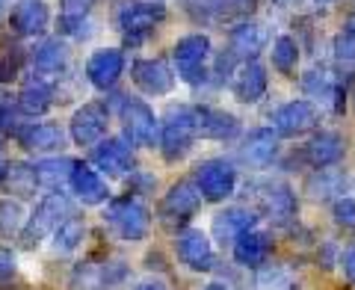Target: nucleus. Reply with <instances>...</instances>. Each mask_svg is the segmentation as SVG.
<instances>
[{"label": "nucleus", "mask_w": 355, "mask_h": 290, "mask_svg": "<svg viewBox=\"0 0 355 290\" xmlns=\"http://www.w3.org/2000/svg\"><path fill=\"white\" fill-rule=\"evenodd\" d=\"M104 222L125 243H139V240H146L151 231V210L142 205L139 196H121L107 205Z\"/></svg>", "instance_id": "f257e3e1"}, {"label": "nucleus", "mask_w": 355, "mask_h": 290, "mask_svg": "<svg viewBox=\"0 0 355 290\" xmlns=\"http://www.w3.org/2000/svg\"><path fill=\"white\" fill-rule=\"evenodd\" d=\"M69 216H74V202L71 198L65 193H48L36 205V210L27 216L24 231H21V240H24L27 246H39V243L48 240Z\"/></svg>", "instance_id": "f03ea898"}, {"label": "nucleus", "mask_w": 355, "mask_h": 290, "mask_svg": "<svg viewBox=\"0 0 355 290\" xmlns=\"http://www.w3.org/2000/svg\"><path fill=\"white\" fill-rule=\"evenodd\" d=\"M198 137L196 130V110L193 107H169L160 121V151L169 163L187 157Z\"/></svg>", "instance_id": "7ed1b4c3"}, {"label": "nucleus", "mask_w": 355, "mask_h": 290, "mask_svg": "<svg viewBox=\"0 0 355 290\" xmlns=\"http://www.w3.org/2000/svg\"><path fill=\"white\" fill-rule=\"evenodd\" d=\"M172 60L178 77L184 83H202L207 77V60H210V39L205 33H190V36H181L172 48Z\"/></svg>", "instance_id": "20e7f679"}, {"label": "nucleus", "mask_w": 355, "mask_h": 290, "mask_svg": "<svg viewBox=\"0 0 355 290\" xmlns=\"http://www.w3.org/2000/svg\"><path fill=\"white\" fill-rule=\"evenodd\" d=\"M119 116H121V128H125V139L130 145L148 148V145L157 142L160 121L146 101H139V98H125L119 107Z\"/></svg>", "instance_id": "39448f33"}, {"label": "nucleus", "mask_w": 355, "mask_h": 290, "mask_svg": "<svg viewBox=\"0 0 355 290\" xmlns=\"http://www.w3.org/2000/svg\"><path fill=\"white\" fill-rule=\"evenodd\" d=\"M193 184L198 187V193H202L205 202H225V198H231L237 189V169H234V163L225 160V157L205 160L196 169Z\"/></svg>", "instance_id": "423d86ee"}, {"label": "nucleus", "mask_w": 355, "mask_h": 290, "mask_svg": "<svg viewBox=\"0 0 355 290\" xmlns=\"http://www.w3.org/2000/svg\"><path fill=\"white\" fill-rule=\"evenodd\" d=\"M163 18H166L163 3H154V0L151 3H146V0H128V3L119 6L116 24L125 33L128 42H142Z\"/></svg>", "instance_id": "0eeeda50"}, {"label": "nucleus", "mask_w": 355, "mask_h": 290, "mask_svg": "<svg viewBox=\"0 0 355 290\" xmlns=\"http://www.w3.org/2000/svg\"><path fill=\"white\" fill-rule=\"evenodd\" d=\"M258 189V210H261V216L263 219H270L272 225H291V222L296 219V193L291 187H287L284 181H270V184H258L254 187Z\"/></svg>", "instance_id": "6e6552de"}, {"label": "nucleus", "mask_w": 355, "mask_h": 290, "mask_svg": "<svg viewBox=\"0 0 355 290\" xmlns=\"http://www.w3.org/2000/svg\"><path fill=\"white\" fill-rule=\"evenodd\" d=\"M178 258L184 266H190L193 273H210L216 266V252H214V240L210 234L202 228H184L178 231L175 240Z\"/></svg>", "instance_id": "1a4fd4ad"}, {"label": "nucleus", "mask_w": 355, "mask_h": 290, "mask_svg": "<svg viewBox=\"0 0 355 290\" xmlns=\"http://www.w3.org/2000/svg\"><path fill=\"white\" fill-rule=\"evenodd\" d=\"M202 202L205 198L193 181H178L169 187V193L163 196L160 216L166 225H184V222H190L198 210H202Z\"/></svg>", "instance_id": "9d476101"}, {"label": "nucleus", "mask_w": 355, "mask_h": 290, "mask_svg": "<svg viewBox=\"0 0 355 290\" xmlns=\"http://www.w3.org/2000/svg\"><path fill=\"white\" fill-rule=\"evenodd\" d=\"M110 128V110L104 104H83L74 110V116L69 121V133L74 145H83V148H92L107 137Z\"/></svg>", "instance_id": "9b49d317"}, {"label": "nucleus", "mask_w": 355, "mask_h": 290, "mask_svg": "<svg viewBox=\"0 0 355 290\" xmlns=\"http://www.w3.org/2000/svg\"><path fill=\"white\" fill-rule=\"evenodd\" d=\"M18 145L27 148L33 154H57L65 148V130L57 125V121H30V125H21L15 130Z\"/></svg>", "instance_id": "f8f14e48"}, {"label": "nucleus", "mask_w": 355, "mask_h": 290, "mask_svg": "<svg viewBox=\"0 0 355 290\" xmlns=\"http://www.w3.org/2000/svg\"><path fill=\"white\" fill-rule=\"evenodd\" d=\"M317 107L311 101H287L282 104L279 110L272 113V130L279 133V137H302V133L314 130L317 128Z\"/></svg>", "instance_id": "ddd939ff"}, {"label": "nucleus", "mask_w": 355, "mask_h": 290, "mask_svg": "<svg viewBox=\"0 0 355 290\" xmlns=\"http://www.w3.org/2000/svg\"><path fill=\"white\" fill-rule=\"evenodd\" d=\"M92 163L104 175L133 172V145L125 137H104L98 145H92Z\"/></svg>", "instance_id": "4468645a"}, {"label": "nucleus", "mask_w": 355, "mask_h": 290, "mask_svg": "<svg viewBox=\"0 0 355 290\" xmlns=\"http://www.w3.org/2000/svg\"><path fill=\"white\" fill-rule=\"evenodd\" d=\"M121 74H125V53L119 48H98L86 60V80L101 92L113 89Z\"/></svg>", "instance_id": "2eb2a0df"}, {"label": "nucleus", "mask_w": 355, "mask_h": 290, "mask_svg": "<svg viewBox=\"0 0 355 290\" xmlns=\"http://www.w3.org/2000/svg\"><path fill=\"white\" fill-rule=\"evenodd\" d=\"M130 77H133V83H137L146 95H154V98H160V95H169L172 89H175V71L169 69V62L166 60H137L130 65Z\"/></svg>", "instance_id": "dca6fc26"}, {"label": "nucleus", "mask_w": 355, "mask_h": 290, "mask_svg": "<svg viewBox=\"0 0 355 290\" xmlns=\"http://www.w3.org/2000/svg\"><path fill=\"white\" fill-rule=\"evenodd\" d=\"M51 24L48 0H15L9 9V27L18 36H42Z\"/></svg>", "instance_id": "f3484780"}, {"label": "nucleus", "mask_w": 355, "mask_h": 290, "mask_svg": "<svg viewBox=\"0 0 355 290\" xmlns=\"http://www.w3.org/2000/svg\"><path fill=\"white\" fill-rule=\"evenodd\" d=\"M231 252H234V261L240 266L258 270V266L266 264V258H270V252H272V234L254 225L249 231H243L240 237L231 243Z\"/></svg>", "instance_id": "a211bd4d"}, {"label": "nucleus", "mask_w": 355, "mask_h": 290, "mask_svg": "<svg viewBox=\"0 0 355 290\" xmlns=\"http://www.w3.org/2000/svg\"><path fill=\"white\" fill-rule=\"evenodd\" d=\"M279 154V133L272 128H254L240 145V160L249 169H266Z\"/></svg>", "instance_id": "6ab92c4d"}, {"label": "nucleus", "mask_w": 355, "mask_h": 290, "mask_svg": "<svg viewBox=\"0 0 355 290\" xmlns=\"http://www.w3.org/2000/svg\"><path fill=\"white\" fill-rule=\"evenodd\" d=\"M266 42H270V33L258 21H240L228 33V51L234 60H254L266 48Z\"/></svg>", "instance_id": "aec40b11"}, {"label": "nucleus", "mask_w": 355, "mask_h": 290, "mask_svg": "<svg viewBox=\"0 0 355 290\" xmlns=\"http://www.w3.org/2000/svg\"><path fill=\"white\" fill-rule=\"evenodd\" d=\"M258 214L249 207H225L219 210V214L214 216V225H210V234H214V240L219 243V246H231L243 231H249L258 225Z\"/></svg>", "instance_id": "412c9836"}, {"label": "nucleus", "mask_w": 355, "mask_h": 290, "mask_svg": "<svg viewBox=\"0 0 355 290\" xmlns=\"http://www.w3.org/2000/svg\"><path fill=\"white\" fill-rule=\"evenodd\" d=\"M196 110V130L202 139H237L240 119L219 107H193Z\"/></svg>", "instance_id": "4be33fe9"}, {"label": "nucleus", "mask_w": 355, "mask_h": 290, "mask_svg": "<svg viewBox=\"0 0 355 290\" xmlns=\"http://www.w3.org/2000/svg\"><path fill=\"white\" fill-rule=\"evenodd\" d=\"M266 86H270V80H266V69L258 60L243 62L240 71L231 77V92H234V98L240 104H258L266 95Z\"/></svg>", "instance_id": "5701e85b"}, {"label": "nucleus", "mask_w": 355, "mask_h": 290, "mask_svg": "<svg viewBox=\"0 0 355 290\" xmlns=\"http://www.w3.org/2000/svg\"><path fill=\"white\" fill-rule=\"evenodd\" d=\"M69 187L80 205H104L110 198V189L104 184L101 172L92 169V166H86V163H74Z\"/></svg>", "instance_id": "b1692460"}, {"label": "nucleus", "mask_w": 355, "mask_h": 290, "mask_svg": "<svg viewBox=\"0 0 355 290\" xmlns=\"http://www.w3.org/2000/svg\"><path fill=\"white\" fill-rule=\"evenodd\" d=\"M125 266L121 261H107V264H80L74 270V290H107L125 278Z\"/></svg>", "instance_id": "393cba45"}, {"label": "nucleus", "mask_w": 355, "mask_h": 290, "mask_svg": "<svg viewBox=\"0 0 355 290\" xmlns=\"http://www.w3.org/2000/svg\"><path fill=\"white\" fill-rule=\"evenodd\" d=\"M347 154V142H343L340 133L335 130H320L317 137H311V142L305 145V160L314 166V169H329V166H338Z\"/></svg>", "instance_id": "a878e982"}, {"label": "nucleus", "mask_w": 355, "mask_h": 290, "mask_svg": "<svg viewBox=\"0 0 355 290\" xmlns=\"http://www.w3.org/2000/svg\"><path fill=\"white\" fill-rule=\"evenodd\" d=\"M18 110L24 116H42L48 113L51 104H53V86L48 83V77H36V80H27L24 86H21V92L15 98Z\"/></svg>", "instance_id": "bb28decb"}, {"label": "nucleus", "mask_w": 355, "mask_h": 290, "mask_svg": "<svg viewBox=\"0 0 355 290\" xmlns=\"http://www.w3.org/2000/svg\"><path fill=\"white\" fill-rule=\"evenodd\" d=\"M343 189H347V175L340 169H317L314 175H308L305 181V193L311 202H331V198H340Z\"/></svg>", "instance_id": "cd10ccee"}, {"label": "nucleus", "mask_w": 355, "mask_h": 290, "mask_svg": "<svg viewBox=\"0 0 355 290\" xmlns=\"http://www.w3.org/2000/svg\"><path fill=\"white\" fill-rule=\"evenodd\" d=\"M33 65L42 77L60 74L65 65H69V44L62 39H42L36 48H33Z\"/></svg>", "instance_id": "c85d7f7f"}, {"label": "nucleus", "mask_w": 355, "mask_h": 290, "mask_svg": "<svg viewBox=\"0 0 355 290\" xmlns=\"http://www.w3.org/2000/svg\"><path fill=\"white\" fill-rule=\"evenodd\" d=\"M71 157H42L33 163L36 169V178H39V187L51 189V193H62V187L71 181V169H74Z\"/></svg>", "instance_id": "c756f323"}, {"label": "nucleus", "mask_w": 355, "mask_h": 290, "mask_svg": "<svg viewBox=\"0 0 355 290\" xmlns=\"http://www.w3.org/2000/svg\"><path fill=\"white\" fill-rule=\"evenodd\" d=\"M252 0H184V6L193 12L198 21H222V18H234L246 9Z\"/></svg>", "instance_id": "7c9ffc66"}, {"label": "nucleus", "mask_w": 355, "mask_h": 290, "mask_svg": "<svg viewBox=\"0 0 355 290\" xmlns=\"http://www.w3.org/2000/svg\"><path fill=\"white\" fill-rule=\"evenodd\" d=\"M6 193H12L18 198H30L36 196V187H39V178H36V169L30 163H6V172L0 178Z\"/></svg>", "instance_id": "2f4dec72"}, {"label": "nucleus", "mask_w": 355, "mask_h": 290, "mask_svg": "<svg viewBox=\"0 0 355 290\" xmlns=\"http://www.w3.org/2000/svg\"><path fill=\"white\" fill-rule=\"evenodd\" d=\"M83 237H86V222L80 216H69L57 231L51 234V240H53L51 246H53V252L69 255V252H74L77 246H80Z\"/></svg>", "instance_id": "473e14b6"}, {"label": "nucleus", "mask_w": 355, "mask_h": 290, "mask_svg": "<svg viewBox=\"0 0 355 290\" xmlns=\"http://www.w3.org/2000/svg\"><path fill=\"white\" fill-rule=\"evenodd\" d=\"M95 0H62V15H60V30L71 33V36L83 39L86 33L80 30L89 18V9H92Z\"/></svg>", "instance_id": "72a5a7b5"}, {"label": "nucleus", "mask_w": 355, "mask_h": 290, "mask_svg": "<svg viewBox=\"0 0 355 290\" xmlns=\"http://www.w3.org/2000/svg\"><path fill=\"white\" fill-rule=\"evenodd\" d=\"M299 65V44L293 36H279L272 42V69L284 74V77H293Z\"/></svg>", "instance_id": "f704fd0d"}, {"label": "nucleus", "mask_w": 355, "mask_h": 290, "mask_svg": "<svg viewBox=\"0 0 355 290\" xmlns=\"http://www.w3.org/2000/svg\"><path fill=\"white\" fill-rule=\"evenodd\" d=\"M24 222H27V210L18 198H0V234L3 237H18L24 231Z\"/></svg>", "instance_id": "c9c22d12"}, {"label": "nucleus", "mask_w": 355, "mask_h": 290, "mask_svg": "<svg viewBox=\"0 0 355 290\" xmlns=\"http://www.w3.org/2000/svg\"><path fill=\"white\" fill-rule=\"evenodd\" d=\"M331 57H335V69L343 80L355 74V39L347 33H338L335 42H331Z\"/></svg>", "instance_id": "e433bc0d"}, {"label": "nucleus", "mask_w": 355, "mask_h": 290, "mask_svg": "<svg viewBox=\"0 0 355 290\" xmlns=\"http://www.w3.org/2000/svg\"><path fill=\"white\" fill-rule=\"evenodd\" d=\"M293 278L284 266L272 264V266H258V275H254V290H291Z\"/></svg>", "instance_id": "4c0bfd02"}, {"label": "nucleus", "mask_w": 355, "mask_h": 290, "mask_svg": "<svg viewBox=\"0 0 355 290\" xmlns=\"http://www.w3.org/2000/svg\"><path fill=\"white\" fill-rule=\"evenodd\" d=\"M302 89L311 95V98H320V101H331V98L338 95V86L335 80H331V74H326L323 69H314V71H308L302 77Z\"/></svg>", "instance_id": "58836bf2"}, {"label": "nucleus", "mask_w": 355, "mask_h": 290, "mask_svg": "<svg viewBox=\"0 0 355 290\" xmlns=\"http://www.w3.org/2000/svg\"><path fill=\"white\" fill-rule=\"evenodd\" d=\"M331 216L340 228H355V198L352 196H340L331 205Z\"/></svg>", "instance_id": "ea45409f"}, {"label": "nucleus", "mask_w": 355, "mask_h": 290, "mask_svg": "<svg viewBox=\"0 0 355 290\" xmlns=\"http://www.w3.org/2000/svg\"><path fill=\"white\" fill-rule=\"evenodd\" d=\"M21 71V53L18 48H0V80H12Z\"/></svg>", "instance_id": "a19ab883"}, {"label": "nucleus", "mask_w": 355, "mask_h": 290, "mask_svg": "<svg viewBox=\"0 0 355 290\" xmlns=\"http://www.w3.org/2000/svg\"><path fill=\"white\" fill-rule=\"evenodd\" d=\"M18 119H21V110L18 104H12V98H3L0 95V130H18Z\"/></svg>", "instance_id": "79ce46f5"}, {"label": "nucleus", "mask_w": 355, "mask_h": 290, "mask_svg": "<svg viewBox=\"0 0 355 290\" xmlns=\"http://www.w3.org/2000/svg\"><path fill=\"white\" fill-rule=\"evenodd\" d=\"M15 270H18L15 252H12V249H6V246H0V282H6L9 275H15Z\"/></svg>", "instance_id": "37998d69"}, {"label": "nucleus", "mask_w": 355, "mask_h": 290, "mask_svg": "<svg viewBox=\"0 0 355 290\" xmlns=\"http://www.w3.org/2000/svg\"><path fill=\"white\" fill-rule=\"evenodd\" d=\"M157 178L146 175V172H130V193H146V189H154Z\"/></svg>", "instance_id": "c03bdc74"}, {"label": "nucleus", "mask_w": 355, "mask_h": 290, "mask_svg": "<svg viewBox=\"0 0 355 290\" xmlns=\"http://www.w3.org/2000/svg\"><path fill=\"white\" fill-rule=\"evenodd\" d=\"M340 270H343V278H347L349 284H355V246H349L347 252H340Z\"/></svg>", "instance_id": "a18cd8bd"}, {"label": "nucleus", "mask_w": 355, "mask_h": 290, "mask_svg": "<svg viewBox=\"0 0 355 290\" xmlns=\"http://www.w3.org/2000/svg\"><path fill=\"white\" fill-rule=\"evenodd\" d=\"M317 258H320V264H323L326 266V270H331V266H335L338 261H340V249H338V243H326V246H323V252H320L317 255Z\"/></svg>", "instance_id": "49530a36"}, {"label": "nucleus", "mask_w": 355, "mask_h": 290, "mask_svg": "<svg viewBox=\"0 0 355 290\" xmlns=\"http://www.w3.org/2000/svg\"><path fill=\"white\" fill-rule=\"evenodd\" d=\"M133 290H169V287H166L163 282H142V284H137Z\"/></svg>", "instance_id": "de8ad7c7"}, {"label": "nucleus", "mask_w": 355, "mask_h": 290, "mask_svg": "<svg viewBox=\"0 0 355 290\" xmlns=\"http://www.w3.org/2000/svg\"><path fill=\"white\" fill-rule=\"evenodd\" d=\"M343 33H347V36H352V39H355V12H352L347 21H343Z\"/></svg>", "instance_id": "09e8293b"}, {"label": "nucleus", "mask_w": 355, "mask_h": 290, "mask_svg": "<svg viewBox=\"0 0 355 290\" xmlns=\"http://www.w3.org/2000/svg\"><path fill=\"white\" fill-rule=\"evenodd\" d=\"M6 154H3V148H0V178H3V172H6Z\"/></svg>", "instance_id": "8fccbe9b"}, {"label": "nucleus", "mask_w": 355, "mask_h": 290, "mask_svg": "<svg viewBox=\"0 0 355 290\" xmlns=\"http://www.w3.org/2000/svg\"><path fill=\"white\" fill-rule=\"evenodd\" d=\"M205 290H228V284H222V282H210Z\"/></svg>", "instance_id": "3c124183"}, {"label": "nucleus", "mask_w": 355, "mask_h": 290, "mask_svg": "<svg viewBox=\"0 0 355 290\" xmlns=\"http://www.w3.org/2000/svg\"><path fill=\"white\" fill-rule=\"evenodd\" d=\"M272 3H275V6H296L299 0H272Z\"/></svg>", "instance_id": "603ef678"}, {"label": "nucleus", "mask_w": 355, "mask_h": 290, "mask_svg": "<svg viewBox=\"0 0 355 290\" xmlns=\"http://www.w3.org/2000/svg\"><path fill=\"white\" fill-rule=\"evenodd\" d=\"M317 6H331V3H338V0H314Z\"/></svg>", "instance_id": "864d4df0"}, {"label": "nucleus", "mask_w": 355, "mask_h": 290, "mask_svg": "<svg viewBox=\"0 0 355 290\" xmlns=\"http://www.w3.org/2000/svg\"><path fill=\"white\" fill-rule=\"evenodd\" d=\"M6 6H9V0H0V15L6 12Z\"/></svg>", "instance_id": "5fc2aeb1"}, {"label": "nucleus", "mask_w": 355, "mask_h": 290, "mask_svg": "<svg viewBox=\"0 0 355 290\" xmlns=\"http://www.w3.org/2000/svg\"><path fill=\"white\" fill-rule=\"evenodd\" d=\"M154 3H160V0H154Z\"/></svg>", "instance_id": "6e6d98bb"}, {"label": "nucleus", "mask_w": 355, "mask_h": 290, "mask_svg": "<svg viewBox=\"0 0 355 290\" xmlns=\"http://www.w3.org/2000/svg\"><path fill=\"white\" fill-rule=\"evenodd\" d=\"M352 104H355V98H352Z\"/></svg>", "instance_id": "4d7b16f0"}]
</instances>
